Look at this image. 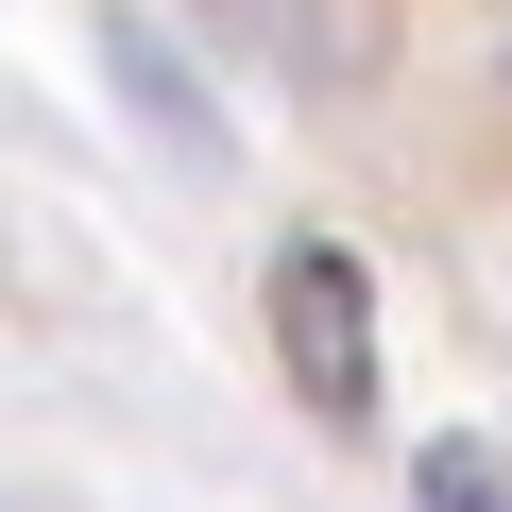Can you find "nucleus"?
I'll return each mask as SVG.
<instances>
[{
  "label": "nucleus",
  "instance_id": "nucleus-1",
  "mask_svg": "<svg viewBox=\"0 0 512 512\" xmlns=\"http://www.w3.org/2000/svg\"><path fill=\"white\" fill-rule=\"evenodd\" d=\"M274 376L325 410V427H359L376 410V274H359V239H274Z\"/></svg>",
  "mask_w": 512,
  "mask_h": 512
},
{
  "label": "nucleus",
  "instance_id": "nucleus-2",
  "mask_svg": "<svg viewBox=\"0 0 512 512\" xmlns=\"http://www.w3.org/2000/svg\"><path fill=\"white\" fill-rule=\"evenodd\" d=\"M410 512H512V461L461 427V444H427V461H410Z\"/></svg>",
  "mask_w": 512,
  "mask_h": 512
}]
</instances>
